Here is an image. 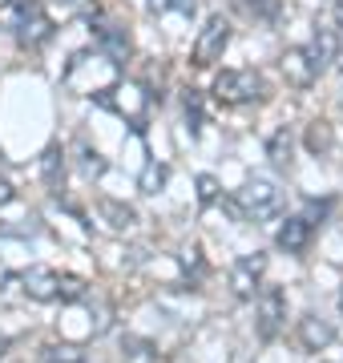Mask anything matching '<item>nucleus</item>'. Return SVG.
Segmentation results:
<instances>
[{"label": "nucleus", "mask_w": 343, "mask_h": 363, "mask_svg": "<svg viewBox=\"0 0 343 363\" xmlns=\"http://www.w3.org/2000/svg\"><path fill=\"white\" fill-rule=\"evenodd\" d=\"M266 157H271V166L283 169V174L291 169V162H295V138H291L287 125H283V130H275L271 138H266Z\"/></svg>", "instance_id": "14"}, {"label": "nucleus", "mask_w": 343, "mask_h": 363, "mask_svg": "<svg viewBox=\"0 0 343 363\" xmlns=\"http://www.w3.org/2000/svg\"><path fill=\"white\" fill-rule=\"evenodd\" d=\"M40 363H89V355L73 343H49L40 347Z\"/></svg>", "instance_id": "17"}, {"label": "nucleus", "mask_w": 343, "mask_h": 363, "mask_svg": "<svg viewBox=\"0 0 343 363\" xmlns=\"http://www.w3.org/2000/svg\"><path fill=\"white\" fill-rule=\"evenodd\" d=\"M335 4H343V0H335Z\"/></svg>", "instance_id": "28"}, {"label": "nucleus", "mask_w": 343, "mask_h": 363, "mask_svg": "<svg viewBox=\"0 0 343 363\" xmlns=\"http://www.w3.org/2000/svg\"><path fill=\"white\" fill-rule=\"evenodd\" d=\"M57 4H65V9H73V4H81V0H57Z\"/></svg>", "instance_id": "26"}, {"label": "nucleus", "mask_w": 343, "mask_h": 363, "mask_svg": "<svg viewBox=\"0 0 343 363\" xmlns=\"http://www.w3.org/2000/svg\"><path fill=\"white\" fill-rule=\"evenodd\" d=\"M182 113H186V133H190V142H198L202 138V125H206V101H202V89H182Z\"/></svg>", "instance_id": "13"}, {"label": "nucleus", "mask_w": 343, "mask_h": 363, "mask_svg": "<svg viewBox=\"0 0 343 363\" xmlns=\"http://www.w3.org/2000/svg\"><path fill=\"white\" fill-rule=\"evenodd\" d=\"M89 33H93V45H97V52L106 57L113 69H125V61H130V33L121 25H109V21H89Z\"/></svg>", "instance_id": "9"}, {"label": "nucleus", "mask_w": 343, "mask_h": 363, "mask_svg": "<svg viewBox=\"0 0 343 363\" xmlns=\"http://www.w3.org/2000/svg\"><path fill=\"white\" fill-rule=\"evenodd\" d=\"M16 198V190H13V182L4 178V174H0V206H9V202H13Z\"/></svg>", "instance_id": "24"}, {"label": "nucleus", "mask_w": 343, "mask_h": 363, "mask_svg": "<svg viewBox=\"0 0 343 363\" xmlns=\"http://www.w3.org/2000/svg\"><path fill=\"white\" fill-rule=\"evenodd\" d=\"M194 186H198V206L210 210L214 202H223V186H218V178L214 174H198L194 178Z\"/></svg>", "instance_id": "19"}, {"label": "nucleus", "mask_w": 343, "mask_h": 363, "mask_svg": "<svg viewBox=\"0 0 343 363\" xmlns=\"http://www.w3.org/2000/svg\"><path fill=\"white\" fill-rule=\"evenodd\" d=\"M97 210H101V218H106L113 230H130L133 222H137L133 206H125V202H113V198H101V202H97Z\"/></svg>", "instance_id": "16"}, {"label": "nucleus", "mask_w": 343, "mask_h": 363, "mask_svg": "<svg viewBox=\"0 0 343 363\" xmlns=\"http://www.w3.org/2000/svg\"><path fill=\"white\" fill-rule=\"evenodd\" d=\"M4 21H9V28H13V37L21 49H40L45 40L53 37V21H49L40 0H9Z\"/></svg>", "instance_id": "3"}, {"label": "nucleus", "mask_w": 343, "mask_h": 363, "mask_svg": "<svg viewBox=\"0 0 343 363\" xmlns=\"http://www.w3.org/2000/svg\"><path fill=\"white\" fill-rule=\"evenodd\" d=\"M339 319H343V286H339Z\"/></svg>", "instance_id": "27"}, {"label": "nucleus", "mask_w": 343, "mask_h": 363, "mask_svg": "<svg viewBox=\"0 0 343 363\" xmlns=\"http://www.w3.org/2000/svg\"><path fill=\"white\" fill-rule=\"evenodd\" d=\"M331 339H335L331 319H323L315 311H307L299 319V343H303V351H323V347H331Z\"/></svg>", "instance_id": "11"}, {"label": "nucleus", "mask_w": 343, "mask_h": 363, "mask_svg": "<svg viewBox=\"0 0 343 363\" xmlns=\"http://www.w3.org/2000/svg\"><path fill=\"white\" fill-rule=\"evenodd\" d=\"M166 182H170V166L158 162V157H150L145 169H142V178H137V190H142V194H162Z\"/></svg>", "instance_id": "15"}, {"label": "nucleus", "mask_w": 343, "mask_h": 363, "mask_svg": "<svg viewBox=\"0 0 343 363\" xmlns=\"http://www.w3.org/2000/svg\"><path fill=\"white\" fill-rule=\"evenodd\" d=\"M226 45H230V21H226L223 13L206 16V25L198 28L194 49H190V65H194V69H210L214 61H223Z\"/></svg>", "instance_id": "7"}, {"label": "nucleus", "mask_w": 343, "mask_h": 363, "mask_svg": "<svg viewBox=\"0 0 343 363\" xmlns=\"http://www.w3.org/2000/svg\"><path fill=\"white\" fill-rule=\"evenodd\" d=\"M311 238H315V226H311L303 214H291V218L279 222L275 247L283 250V255H291V259H303L307 250H311Z\"/></svg>", "instance_id": "10"}, {"label": "nucleus", "mask_w": 343, "mask_h": 363, "mask_svg": "<svg viewBox=\"0 0 343 363\" xmlns=\"http://www.w3.org/2000/svg\"><path fill=\"white\" fill-rule=\"evenodd\" d=\"M230 210L247 222H271L283 214V190L271 178H251L242 182V190H235Z\"/></svg>", "instance_id": "2"}, {"label": "nucleus", "mask_w": 343, "mask_h": 363, "mask_svg": "<svg viewBox=\"0 0 343 363\" xmlns=\"http://www.w3.org/2000/svg\"><path fill=\"white\" fill-rule=\"evenodd\" d=\"M214 101L218 105H230V109H238V105H254L266 97V81L254 73V69H223L218 77H214L210 85Z\"/></svg>", "instance_id": "4"}, {"label": "nucleus", "mask_w": 343, "mask_h": 363, "mask_svg": "<svg viewBox=\"0 0 343 363\" xmlns=\"http://www.w3.org/2000/svg\"><path fill=\"white\" fill-rule=\"evenodd\" d=\"M247 16L263 21V25H279V13H283V0H242Z\"/></svg>", "instance_id": "18"}, {"label": "nucleus", "mask_w": 343, "mask_h": 363, "mask_svg": "<svg viewBox=\"0 0 343 363\" xmlns=\"http://www.w3.org/2000/svg\"><path fill=\"white\" fill-rule=\"evenodd\" d=\"M266 279V255L263 250H251V255H238L235 267H230V291L235 298H254L259 286Z\"/></svg>", "instance_id": "8"}, {"label": "nucleus", "mask_w": 343, "mask_h": 363, "mask_svg": "<svg viewBox=\"0 0 343 363\" xmlns=\"http://www.w3.org/2000/svg\"><path fill=\"white\" fill-rule=\"evenodd\" d=\"M331 210H335V198H307V202H303V218L319 230V226L327 222Z\"/></svg>", "instance_id": "20"}, {"label": "nucleus", "mask_w": 343, "mask_h": 363, "mask_svg": "<svg viewBox=\"0 0 343 363\" xmlns=\"http://www.w3.org/2000/svg\"><path fill=\"white\" fill-rule=\"evenodd\" d=\"M283 327H287V291L263 283L254 295V335H259V343H275Z\"/></svg>", "instance_id": "5"}, {"label": "nucleus", "mask_w": 343, "mask_h": 363, "mask_svg": "<svg viewBox=\"0 0 343 363\" xmlns=\"http://www.w3.org/2000/svg\"><path fill=\"white\" fill-rule=\"evenodd\" d=\"M150 4V13H182V16H194V9H198V0H145Z\"/></svg>", "instance_id": "21"}, {"label": "nucleus", "mask_w": 343, "mask_h": 363, "mask_svg": "<svg viewBox=\"0 0 343 363\" xmlns=\"http://www.w3.org/2000/svg\"><path fill=\"white\" fill-rule=\"evenodd\" d=\"M4 351H9V339L0 335V359H4Z\"/></svg>", "instance_id": "25"}, {"label": "nucleus", "mask_w": 343, "mask_h": 363, "mask_svg": "<svg viewBox=\"0 0 343 363\" xmlns=\"http://www.w3.org/2000/svg\"><path fill=\"white\" fill-rule=\"evenodd\" d=\"M335 65L343 69V4H335Z\"/></svg>", "instance_id": "23"}, {"label": "nucleus", "mask_w": 343, "mask_h": 363, "mask_svg": "<svg viewBox=\"0 0 343 363\" xmlns=\"http://www.w3.org/2000/svg\"><path fill=\"white\" fill-rule=\"evenodd\" d=\"M40 178H45V190L49 194L61 198V190H65V150L61 145H45V154H40Z\"/></svg>", "instance_id": "12"}, {"label": "nucleus", "mask_w": 343, "mask_h": 363, "mask_svg": "<svg viewBox=\"0 0 343 363\" xmlns=\"http://www.w3.org/2000/svg\"><path fill=\"white\" fill-rule=\"evenodd\" d=\"M291 61H299V65H303V73H299V85H311V81H319L331 65H335V28L315 25V37L307 40L303 49L291 52Z\"/></svg>", "instance_id": "6"}, {"label": "nucleus", "mask_w": 343, "mask_h": 363, "mask_svg": "<svg viewBox=\"0 0 343 363\" xmlns=\"http://www.w3.org/2000/svg\"><path fill=\"white\" fill-rule=\"evenodd\" d=\"M307 145H311L315 154H327V150H331V130H327V121H315V125H311V133H307Z\"/></svg>", "instance_id": "22"}, {"label": "nucleus", "mask_w": 343, "mask_h": 363, "mask_svg": "<svg viewBox=\"0 0 343 363\" xmlns=\"http://www.w3.org/2000/svg\"><path fill=\"white\" fill-rule=\"evenodd\" d=\"M21 283V295L33 298V303H81L89 295V283L81 274H69V271H57V267H45V262H33L25 271L16 274Z\"/></svg>", "instance_id": "1"}]
</instances>
